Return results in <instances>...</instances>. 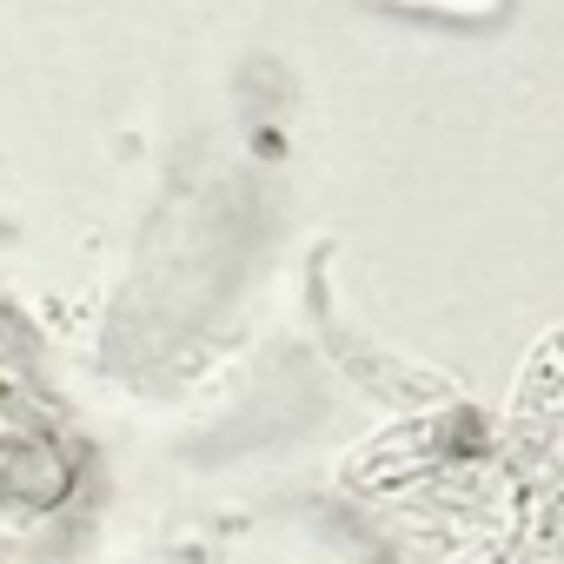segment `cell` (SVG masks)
Segmentation results:
<instances>
[{
	"label": "cell",
	"instance_id": "6da1fadb",
	"mask_svg": "<svg viewBox=\"0 0 564 564\" xmlns=\"http://www.w3.org/2000/svg\"><path fill=\"white\" fill-rule=\"evenodd\" d=\"M379 8L399 14H438V21H498L505 0H379Z\"/></svg>",
	"mask_w": 564,
	"mask_h": 564
}]
</instances>
